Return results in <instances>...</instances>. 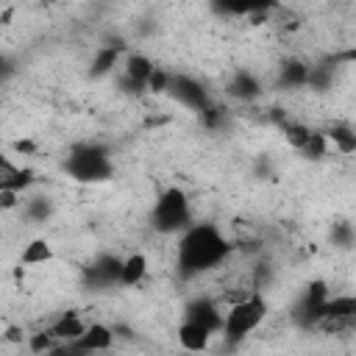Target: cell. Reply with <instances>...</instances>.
Listing matches in <instances>:
<instances>
[{
  "mask_svg": "<svg viewBox=\"0 0 356 356\" xmlns=\"http://www.w3.org/2000/svg\"><path fill=\"white\" fill-rule=\"evenodd\" d=\"M147 270H150L147 256H145V253H131V256H125V259L120 261V284H125V286H139V284L145 281Z\"/></svg>",
  "mask_w": 356,
  "mask_h": 356,
  "instance_id": "4fadbf2b",
  "label": "cell"
},
{
  "mask_svg": "<svg viewBox=\"0 0 356 356\" xmlns=\"http://www.w3.org/2000/svg\"><path fill=\"white\" fill-rule=\"evenodd\" d=\"M278 81L284 86H306L309 81V64L298 61V58H289L278 67Z\"/></svg>",
  "mask_w": 356,
  "mask_h": 356,
  "instance_id": "9a60e30c",
  "label": "cell"
},
{
  "mask_svg": "<svg viewBox=\"0 0 356 356\" xmlns=\"http://www.w3.org/2000/svg\"><path fill=\"white\" fill-rule=\"evenodd\" d=\"M28 345H31V350L42 353V350H53V348L58 345V339H56V337H53L50 331H39V334H31Z\"/></svg>",
  "mask_w": 356,
  "mask_h": 356,
  "instance_id": "44dd1931",
  "label": "cell"
},
{
  "mask_svg": "<svg viewBox=\"0 0 356 356\" xmlns=\"http://www.w3.org/2000/svg\"><path fill=\"white\" fill-rule=\"evenodd\" d=\"M14 147H17L19 153H33V150H36V145H33V142H17Z\"/></svg>",
  "mask_w": 356,
  "mask_h": 356,
  "instance_id": "7402d4cb",
  "label": "cell"
},
{
  "mask_svg": "<svg viewBox=\"0 0 356 356\" xmlns=\"http://www.w3.org/2000/svg\"><path fill=\"white\" fill-rule=\"evenodd\" d=\"M267 312H270V306H267L261 289H253V292H248L245 298L228 303V312L222 314V328H220V334L225 337V342L236 345V342H242L248 334H253V331L264 323Z\"/></svg>",
  "mask_w": 356,
  "mask_h": 356,
  "instance_id": "7a4b0ae2",
  "label": "cell"
},
{
  "mask_svg": "<svg viewBox=\"0 0 356 356\" xmlns=\"http://www.w3.org/2000/svg\"><path fill=\"white\" fill-rule=\"evenodd\" d=\"M186 320H195L200 323L203 328H209L211 334H220L222 328V312H220V303H214L211 298H197L186 306Z\"/></svg>",
  "mask_w": 356,
  "mask_h": 356,
  "instance_id": "8992f818",
  "label": "cell"
},
{
  "mask_svg": "<svg viewBox=\"0 0 356 356\" xmlns=\"http://www.w3.org/2000/svg\"><path fill=\"white\" fill-rule=\"evenodd\" d=\"M217 11L228 17H264L273 8V0H214Z\"/></svg>",
  "mask_w": 356,
  "mask_h": 356,
  "instance_id": "9c48e42d",
  "label": "cell"
},
{
  "mask_svg": "<svg viewBox=\"0 0 356 356\" xmlns=\"http://www.w3.org/2000/svg\"><path fill=\"white\" fill-rule=\"evenodd\" d=\"M167 92H170L178 103H184V106H189V108H195V111H203V108L211 103L209 95H206V89H203L195 78H189V75H170Z\"/></svg>",
  "mask_w": 356,
  "mask_h": 356,
  "instance_id": "5b68a950",
  "label": "cell"
},
{
  "mask_svg": "<svg viewBox=\"0 0 356 356\" xmlns=\"http://www.w3.org/2000/svg\"><path fill=\"white\" fill-rule=\"evenodd\" d=\"M47 331H50L58 342H67V345H70V342H75V339L86 331V323H83V317H81L78 312H64Z\"/></svg>",
  "mask_w": 356,
  "mask_h": 356,
  "instance_id": "7c38bea8",
  "label": "cell"
},
{
  "mask_svg": "<svg viewBox=\"0 0 356 356\" xmlns=\"http://www.w3.org/2000/svg\"><path fill=\"white\" fill-rule=\"evenodd\" d=\"M356 314V298L353 295H328L317 312V317H350Z\"/></svg>",
  "mask_w": 356,
  "mask_h": 356,
  "instance_id": "5bb4252c",
  "label": "cell"
},
{
  "mask_svg": "<svg viewBox=\"0 0 356 356\" xmlns=\"http://www.w3.org/2000/svg\"><path fill=\"white\" fill-rule=\"evenodd\" d=\"M64 170L75 181L95 184V181H103V178L111 175V156H108L106 147H100L95 142H86V145L72 147V153L64 161Z\"/></svg>",
  "mask_w": 356,
  "mask_h": 356,
  "instance_id": "3957f363",
  "label": "cell"
},
{
  "mask_svg": "<svg viewBox=\"0 0 356 356\" xmlns=\"http://www.w3.org/2000/svg\"><path fill=\"white\" fill-rule=\"evenodd\" d=\"M211 337L214 334L209 328H203L200 323H195V320H184L178 325V345L184 350H206L209 342H211Z\"/></svg>",
  "mask_w": 356,
  "mask_h": 356,
  "instance_id": "30bf717a",
  "label": "cell"
},
{
  "mask_svg": "<svg viewBox=\"0 0 356 356\" xmlns=\"http://www.w3.org/2000/svg\"><path fill=\"white\" fill-rule=\"evenodd\" d=\"M111 342H114V331H111L108 325H103V323H89L86 331H83L75 342H70L67 348H70V350H108Z\"/></svg>",
  "mask_w": 356,
  "mask_h": 356,
  "instance_id": "52a82bcc",
  "label": "cell"
},
{
  "mask_svg": "<svg viewBox=\"0 0 356 356\" xmlns=\"http://www.w3.org/2000/svg\"><path fill=\"white\" fill-rule=\"evenodd\" d=\"M153 70H156V64H153L147 56L131 53V56L125 58V64H122V78H125V83H128L134 92H139V89H145V83H147V78H150Z\"/></svg>",
  "mask_w": 356,
  "mask_h": 356,
  "instance_id": "ba28073f",
  "label": "cell"
},
{
  "mask_svg": "<svg viewBox=\"0 0 356 356\" xmlns=\"http://www.w3.org/2000/svg\"><path fill=\"white\" fill-rule=\"evenodd\" d=\"M231 253L228 239L211 222H189L175 248V264L181 278H197L214 267H220Z\"/></svg>",
  "mask_w": 356,
  "mask_h": 356,
  "instance_id": "6da1fadb",
  "label": "cell"
},
{
  "mask_svg": "<svg viewBox=\"0 0 356 356\" xmlns=\"http://www.w3.org/2000/svg\"><path fill=\"white\" fill-rule=\"evenodd\" d=\"M228 92H231L234 97H245V100H250V97H256V95L261 92V86H259V81H256L250 72H236L234 81L228 83Z\"/></svg>",
  "mask_w": 356,
  "mask_h": 356,
  "instance_id": "ac0fdd59",
  "label": "cell"
},
{
  "mask_svg": "<svg viewBox=\"0 0 356 356\" xmlns=\"http://www.w3.org/2000/svg\"><path fill=\"white\" fill-rule=\"evenodd\" d=\"M325 136H328V142H334V147H337L339 153H345V156H350V153L356 150V134H353V128L345 125V122H334Z\"/></svg>",
  "mask_w": 356,
  "mask_h": 356,
  "instance_id": "e0dca14e",
  "label": "cell"
},
{
  "mask_svg": "<svg viewBox=\"0 0 356 356\" xmlns=\"http://www.w3.org/2000/svg\"><path fill=\"white\" fill-rule=\"evenodd\" d=\"M50 259H53V248H50L47 239H31V242L22 248V253H19V264H25V267L44 264V261H50Z\"/></svg>",
  "mask_w": 356,
  "mask_h": 356,
  "instance_id": "2e32d148",
  "label": "cell"
},
{
  "mask_svg": "<svg viewBox=\"0 0 356 356\" xmlns=\"http://www.w3.org/2000/svg\"><path fill=\"white\" fill-rule=\"evenodd\" d=\"M192 222V206L184 195V189L170 186L159 195L156 206H153V228L159 234H181L186 225Z\"/></svg>",
  "mask_w": 356,
  "mask_h": 356,
  "instance_id": "277c9868",
  "label": "cell"
},
{
  "mask_svg": "<svg viewBox=\"0 0 356 356\" xmlns=\"http://www.w3.org/2000/svg\"><path fill=\"white\" fill-rule=\"evenodd\" d=\"M117 56H120V47L114 44H106V47H100L97 50V56H95V61H92V75L97 78V75H103V72H108L114 64H117Z\"/></svg>",
  "mask_w": 356,
  "mask_h": 356,
  "instance_id": "ffe728a7",
  "label": "cell"
},
{
  "mask_svg": "<svg viewBox=\"0 0 356 356\" xmlns=\"http://www.w3.org/2000/svg\"><path fill=\"white\" fill-rule=\"evenodd\" d=\"M33 184V170L28 167H17L8 161V156L0 153V189H25Z\"/></svg>",
  "mask_w": 356,
  "mask_h": 356,
  "instance_id": "8fae6325",
  "label": "cell"
},
{
  "mask_svg": "<svg viewBox=\"0 0 356 356\" xmlns=\"http://www.w3.org/2000/svg\"><path fill=\"white\" fill-rule=\"evenodd\" d=\"M328 145H331V142H328L325 134H320V131H309V136L303 139V145H300L298 150H300L306 159H314V161H317V159L328 156Z\"/></svg>",
  "mask_w": 356,
  "mask_h": 356,
  "instance_id": "d6986e66",
  "label": "cell"
}]
</instances>
